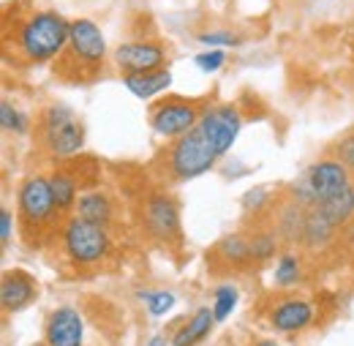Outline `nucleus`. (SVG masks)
Listing matches in <instances>:
<instances>
[{
    "label": "nucleus",
    "mask_w": 354,
    "mask_h": 346,
    "mask_svg": "<svg viewBox=\"0 0 354 346\" xmlns=\"http://www.w3.org/2000/svg\"><path fill=\"white\" fill-rule=\"evenodd\" d=\"M44 142L52 156L74 158L85 145V129L68 107L55 104L44 115Z\"/></svg>",
    "instance_id": "nucleus-3"
},
{
    "label": "nucleus",
    "mask_w": 354,
    "mask_h": 346,
    "mask_svg": "<svg viewBox=\"0 0 354 346\" xmlns=\"http://www.w3.org/2000/svg\"><path fill=\"white\" fill-rule=\"evenodd\" d=\"M139 300H145L147 311H150L153 316H164V313L172 311L175 295H172V292H139Z\"/></svg>",
    "instance_id": "nucleus-24"
},
{
    "label": "nucleus",
    "mask_w": 354,
    "mask_h": 346,
    "mask_svg": "<svg viewBox=\"0 0 354 346\" xmlns=\"http://www.w3.org/2000/svg\"><path fill=\"white\" fill-rule=\"evenodd\" d=\"M106 55V42L104 33L95 28L90 19H77L71 22V36L63 49V63H77V69L88 71V77H95L98 69L104 66Z\"/></svg>",
    "instance_id": "nucleus-4"
},
{
    "label": "nucleus",
    "mask_w": 354,
    "mask_h": 346,
    "mask_svg": "<svg viewBox=\"0 0 354 346\" xmlns=\"http://www.w3.org/2000/svg\"><path fill=\"white\" fill-rule=\"evenodd\" d=\"M199 123V109L194 101H183V98H169L158 107H153L150 115V126L161 136H183Z\"/></svg>",
    "instance_id": "nucleus-8"
},
{
    "label": "nucleus",
    "mask_w": 354,
    "mask_h": 346,
    "mask_svg": "<svg viewBox=\"0 0 354 346\" xmlns=\"http://www.w3.org/2000/svg\"><path fill=\"white\" fill-rule=\"evenodd\" d=\"M251 243V260L254 262H267L275 257V248H278V240H275V235H257V237H251L248 240Z\"/></svg>",
    "instance_id": "nucleus-27"
},
{
    "label": "nucleus",
    "mask_w": 354,
    "mask_h": 346,
    "mask_svg": "<svg viewBox=\"0 0 354 346\" xmlns=\"http://www.w3.org/2000/svg\"><path fill=\"white\" fill-rule=\"evenodd\" d=\"M306 221H308L306 208L292 199V202L281 210V216H278V235H281L286 243H297V240H303V235H306Z\"/></svg>",
    "instance_id": "nucleus-17"
},
{
    "label": "nucleus",
    "mask_w": 354,
    "mask_h": 346,
    "mask_svg": "<svg viewBox=\"0 0 354 346\" xmlns=\"http://www.w3.org/2000/svg\"><path fill=\"white\" fill-rule=\"evenodd\" d=\"M115 60L120 71H126V77L145 74V71H156L164 66V49L153 42H129L115 49Z\"/></svg>",
    "instance_id": "nucleus-9"
},
{
    "label": "nucleus",
    "mask_w": 354,
    "mask_h": 346,
    "mask_svg": "<svg viewBox=\"0 0 354 346\" xmlns=\"http://www.w3.org/2000/svg\"><path fill=\"white\" fill-rule=\"evenodd\" d=\"M199 44H207V46H237L240 44V36L229 33V30H210V33H202L199 36Z\"/></svg>",
    "instance_id": "nucleus-29"
},
{
    "label": "nucleus",
    "mask_w": 354,
    "mask_h": 346,
    "mask_svg": "<svg viewBox=\"0 0 354 346\" xmlns=\"http://www.w3.org/2000/svg\"><path fill=\"white\" fill-rule=\"evenodd\" d=\"M306 174H308L310 188H313V194H316L319 202L333 199V197H338L341 191H346V188L352 185L349 170H346V164H341V161H319V164H313Z\"/></svg>",
    "instance_id": "nucleus-10"
},
{
    "label": "nucleus",
    "mask_w": 354,
    "mask_h": 346,
    "mask_svg": "<svg viewBox=\"0 0 354 346\" xmlns=\"http://www.w3.org/2000/svg\"><path fill=\"white\" fill-rule=\"evenodd\" d=\"M237 305V289L234 286H218L216 289V303H213V313H216V322H223Z\"/></svg>",
    "instance_id": "nucleus-26"
},
{
    "label": "nucleus",
    "mask_w": 354,
    "mask_h": 346,
    "mask_svg": "<svg viewBox=\"0 0 354 346\" xmlns=\"http://www.w3.org/2000/svg\"><path fill=\"white\" fill-rule=\"evenodd\" d=\"M267 202H270L267 188H254V191H248V194L243 197V208H245V210H259Z\"/></svg>",
    "instance_id": "nucleus-30"
},
{
    "label": "nucleus",
    "mask_w": 354,
    "mask_h": 346,
    "mask_svg": "<svg viewBox=\"0 0 354 346\" xmlns=\"http://www.w3.org/2000/svg\"><path fill=\"white\" fill-rule=\"evenodd\" d=\"M194 63H196L202 71L213 74V71H218L223 63H226V55H223L221 49H210V52H202V55H196V57H194Z\"/></svg>",
    "instance_id": "nucleus-28"
},
{
    "label": "nucleus",
    "mask_w": 354,
    "mask_h": 346,
    "mask_svg": "<svg viewBox=\"0 0 354 346\" xmlns=\"http://www.w3.org/2000/svg\"><path fill=\"white\" fill-rule=\"evenodd\" d=\"M257 346H281V344H275V341H262V344H257Z\"/></svg>",
    "instance_id": "nucleus-34"
},
{
    "label": "nucleus",
    "mask_w": 354,
    "mask_h": 346,
    "mask_svg": "<svg viewBox=\"0 0 354 346\" xmlns=\"http://www.w3.org/2000/svg\"><path fill=\"white\" fill-rule=\"evenodd\" d=\"M49 185H52L55 205H57L60 213H66V210H71V208L77 205V199H80V197H77V180L68 172L57 170V172L49 177Z\"/></svg>",
    "instance_id": "nucleus-21"
},
{
    "label": "nucleus",
    "mask_w": 354,
    "mask_h": 346,
    "mask_svg": "<svg viewBox=\"0 0 354 346\" xmlns=\"http://www.w3.org/2000/svg\"><path fill=\"white\" fill-rule=\"evenodd\" d=\"M0 126H3V131H11V134H25L28 131V120H25V115L17 107L3 101L0 104Z\"/></svg>",
    "instance_id": "nucleus-25"
},
{
    "label": "nucleus",
    "mask_w": 354,
    "mask_h": 346,
    "mask_svg": "<svg viewBox=\"0 0 354 346\" xmlns=\"http://www.w3.org/2000/svg\"><path fill=\"white\" fill-rule=\"evenodd\" d=\"M341 158H344L346 167H354V139H346L341 145Z\"/></svg>",
    "instance_id": "nucleus-32"
},
{
    "label": "nucleus",
    "mask_w": 354,
    "mask_h": 346,
    "mask_svg": "<svg viewBox=\"0 0 354 346\" xmlns=\"http://www.w3.org/2000/svg\"><path fill=\"white\" fill-rule=\"evenodd\" d=\"M167 153H169V172L175 180H194L199 174L210 172L221 158L210 145V139L205 136V131L199 129V123L188 134L177 136V142Z\"/></svg>",
    "instance_id": "nucleus-2"
},
{
    "label": "nucleus",
    "mask_w": 354,
    "mask_h": 346,
    "mask_svg": "<svg viewBox=\"0 0 354 346\" xmlns=\"http://www.w3.org/2000/svg\"><path fill=\"white\" fill-rule=\"evenodd\" d=\"M68 36H71V22L66 17H60L57 11H36L19 28L17 46L28 63H46L63 55Z\"/></svg>",
    "instance_id": "nucleus-1"
},
{
    "label": "nucleus",
    "mask_w": 354,
    "mask_h": 346,
    "mask_svg": "<svg viewBox=\"0 0 354 346\" xmlns=\"http://www.w3.org/2000/svg\"><path fill=\"white\" fill-rule=\"evenodd\" d=\"M123 85L129 87L136 98H153L161 90L172 85V74L167 69H156V71H145V74H129L123 77Z\"/></svg>",
    "instance_id": "nucleus-15"
},
{
    "label": "nucleus",
    "mask_w": 354,
    "mask_h": 346,
    "mask_svg": "<svg viewBox=\"0 0 354 346\" xmlns=\"http://www.w3.org/2000/svg\"><path fill=\"white\" fill-rule=\"evenodd\" d=\"M218 251H221L223 260L232 262V264H245V262H251V243L243 240L240 235H229V237H223L221 246H218Z\"/></svg>",
    "instance_id": "nucleus-22"
},
{
    "label": "nucleus",
    "mask_w": 354,
    "mask_h": 346,
    "mask_svg": "<svg viewBox=\"0 0 354 346\" xmlns=\"http://www.w3.org/2000/svg\"><path fill=\"white\" fill-rule=\"evenodd\" d=\"M316 208H319L324 216L330 218L335 226L346 224V221L354 216V185H349L346 191H341V194H338V197H333V199L319 202Z\"/></svg>",
    "instance_id": "nucleus-20"
},
{
    "label": "nucleus",
    "mask_w": 354,
    "mask_h": 346,
    "mask_svg": "<svg viewBox=\"0 0 354 346\" xmlns=\"http://www.w3.org/2000/svg\"><path fill=\"white\" fill-rule=\"evenodd\" d=\"M63 246L77 264H95L109 254V235L106 226H98L85 218H71L63 232Z\"/></svg>",
    "instance_id": "nucleus-5"
},
{
    "label": "nucleus",
    "mask_w": 354,
    "mask_h": 346,
    "mask_svg": "<svg viewBox=\"0 0 354 346\" xmlns=\"http://www.w3.org/2000/svg\"><path fill=\"white\" fill-rule=\"evenodd\" d=\"M85 338V322L80 311L71 305L57 308L46 322V344L49 346H82Z\"/></svg>",
    "instance_id": "nucleus-11"
},
{
    "label": "nucleus",
    "mask_w": 354,
    "mask_h": 346,
    "mask_svg": "<svg viewBox=\"0 0 354 346\" xmlns=\"http://www.w3.org/2000/svg\"><path fill=\"white\" fill-rule=\"evenodd\" d=\"M145 224L147 229L158 237V240H172L180 232V213H177V205L164 197V194H153L145 205Z\"/></svg>",
    "instance_id": "nucleus-12"
},
{
    "label": "nucleus",
    "mask_w": 354,
    "mask_h": 346,
    "mask_svg": "<svg viewBox=\"0 0 354 346\" xmlns=\"http://www.w3.org/2000/svg\"><path fill=\"white\" fill-rule=\"evenodd\" d=\"M310 319H313V308H310V303H306V300H286V303L278 305V308L272 311V316H270L272 327L281 330V333L303 330V327L310 325Z\"/></svg>",
    "instance_id": "nucleus-14"
},
{
    "label": "nucleus",
    "mask_w": 354,
    "mask_h": 346,
    "mask_svg": "<svg viewBox=\"0 0 354 346\" xmlns=\"http://www.w3.org/2000/svg\"><path fill=\"white\" fill-rule=\"evenodd\" d=\"M57 210L55 205V194H52V185H49V177H28L19 188V218L25 226H44L52 221Z\"/></svg>",
    "instance_id": "nucleus-6"
},
{
    "label": "nucleus",
    "mask_w": 354,
    "mask_h": 346,
    "mask_svg": "<svg viewBox=\"0 0 354 346\" xmlns=\"http://www.w3.org/2000/svg\"><path fill=\"white\" fill-rule=\"evenodd\" d=\"M147 346H167V338H161V336H156V338H153V341H150V344Z\"/></svg>",
    "instance_id": "nucleus-33"
},
{
    "label": "nucleus",
    "mask_w": 354,
    "mask_h": 346,
    "mask_svg": "<svg viewBox=\"0 0 354 346\" xmlns=\"http://www.w3.org/2000/svg\"><path fill=\"white\" fill-rule=\"evenodd\" d=\"M36 298V286L33 278L22 270H8L3 275L0 284V303L6 311H22L25 305H30V300Z\"/></svg>",
    "instance_id": "nucleus-13"
},
{
    "label": "nucleus",
    "mask_w": 354,
    "mask_h": 346,
    "mask_svg": "<svg viewBox=\"0 0 354 346\" xmlns=\"http://www.w3.org/2000/svg\"><path fill=\"white\" fill-rule=\"evenodd\" d=\"M278 286H295L300 281V260L297 257H281L272 273Z\"/></svg>",
    "instance_id": "nucleus-23"
},
{
    "label": "nucleus",
    "mask_w": 354,
    "mask_h": 346,
    "mask_svg": "<svg viewBox=\"0 0 354 346\" xmlns=\"http://www.w3.org/2000/svg\"><path fill=\"white\" fill-rule=\"evenodd\" d=\"M335 229H338V226H335L330 218L324 216L319 208H310L308 221H306V235H303V243H306L308 248H322V246H327V243L333 240Z\"/></svg>",
    "instance_id": "nucleus-18"
},
{
    "label": "nucleus",
    "mask_w": 354,
    "mask_h": 346,
    "mask_svg": "<svg viewBox=\"0 0 354 346\" xmlns=\"http://www.w3.org/2000/svg\"><path fill=\"white\" fill-rule=\"evenodd\" d=\"M199 129L205 131V136L210 139V145L216 147V153L226 156V150L234 145L237 134L243 129V118H240L237 107L218 104L213 109H205V115L199 118Z\"/></svg>",
    "instance_id": "nucleus-7"
},
{
    "label": "nucleus",
    "mask_w": 354,
    "mask_h": 346,
    "mask_svg": "<svg viewBox=\"0 0 354 346\" xmlns=\"http://www.w3.org/2000/svg\"><path fill=\"white\" fill-rule=\"evenodd\" d=\"M11 240V210H0V243L6 246Z\"/></svg>",
    "instance_id": "nucleus-31"
},
{
    "label": "nucleus",
    "mask_w": 354,
    "mask_h": 346,
    "mask_svg": "<svg viewBox=\"0 0 354 346\" xmlns=\"http://www.w3.org/2000/svg\"><path fill=\"white\" fill-rule=\"evenodd\" d=\"M80 218L85 221H93L98 226H109L112 221V202L106 194L101 191H88L80 197Z\"/></svg>",
    "instance_id": "nucleus-19"
},
{
    "label": "nucleus",
    "mask_w": 354,
    "mask_h": 346,
    "mask_svg": "<svg viewBox=\"0 0 354 346\" xmlns=\"http://www.w3.org/2000/svg\"><path fill=\"white\" fill-rule=\"evenodd\" d=\"M213 322H216V313L213 308H199L191 322H185L172 338V346H196L202 338H207V333L213 330Z\"/></svg>",
    "instance_id": "nucleus-16"
}]
</instances>
